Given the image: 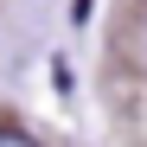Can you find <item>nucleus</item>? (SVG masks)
Wrapping results in <instances>:
<instances>
[{
	"label": "nucleus",
	"mask_w": 147,
	"mask_h": 147,
	"mask_svg": "<svg viewBox=\"0 0 147 147\" xmlns=\"http://www.w3.org/2000/svg\"><path fill=\"white\" fill-rule=\"evenodd\" d=\"M0 147H38V141H32L26 128H0Z\"/></svg>",
	"instance_id": "f257e3e1"
}]
</instances>
